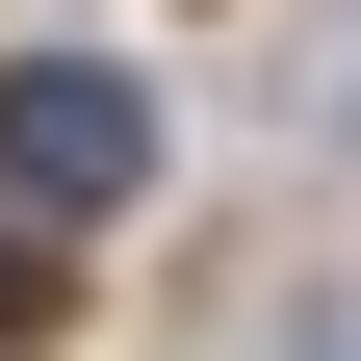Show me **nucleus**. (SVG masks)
<instances>
[{
	"label": "nucleus",
	"instance_id": "nucleus-2",
	"mask_svg": "<svg viewBox=\"0 0 361 361\" xmlns=\"http://www.w3.org/2000/svg\"><path fill=\"white\" fill-rule=\"evenodd\" d=\"M26 284H52V258H0V310H26Z\"/></svg>",
	"mask_w": 361,
	"mask_h": 361
},
{
	"label": "nucleus",
	"instance_id": "nucleus-1",
	"mask_svg": "<svg viewBox=\"0 0 361 361\" xmlns=\"http://www.w3.org/2000/svg\"><path fill=\"white\" fill-rule=\"evenodd\" d=\"M129 180H155V78L129 52H26L0 78V233H104Z\"/></svg>",
	"mask_w": 361,
	"mask_h": 361
}]
</instances>
